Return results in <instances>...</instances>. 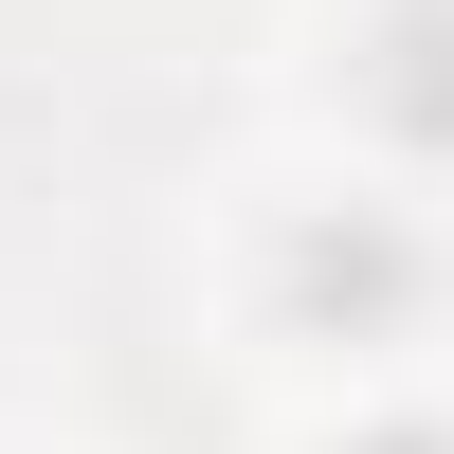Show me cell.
<instances>
[{"label":"cell","instance_id":"2","mask_svg":"<svg viewBox=\"0 0 454 454\" xmlns=\"http://www.w3.org/2000/svg\"><path fill=\"white\" fill-rule=\"evenodd\" d=\"M346 91H364V128H382L400 164H454V0H364Z\"/></svg>","mask_w":454,"mask_h":454},{"label":"cell","instance_id":"3","mask_svg":"<svg viewBox=\"0 0 454 454\" xmlns=\"http://www.w3.org/2000/svg\"><path fill=\"white\" fill-rule=\"evenodd\" d=\"M346 454H454V419H382V436H346Z\"/></svg>","mask_w":454,"mask_h":454},{"label":"cell","instance_id":"1","mask_svg":"<svg viewBox=\"0 0 454 454\" xmlns=\"http://www.w3.org/2000/svg\"><path fill=\"white\" fill-rule=\"evenodd\" d=\"M419 309H436V237L400 200H309L273 237V327L291 346H400Z\"/></svg>","mask_w":454,"mask_h":454}]
</instances>
